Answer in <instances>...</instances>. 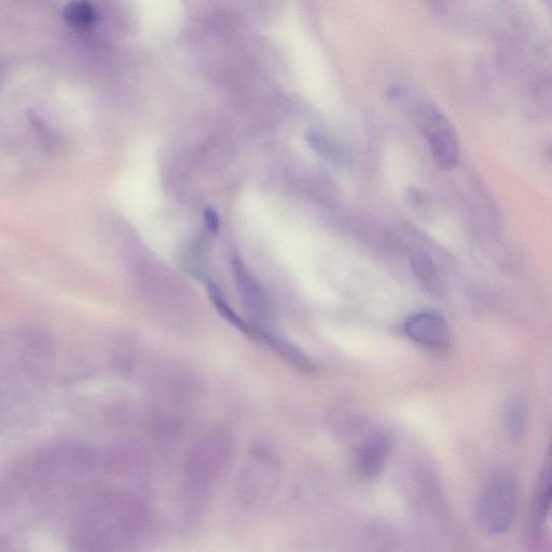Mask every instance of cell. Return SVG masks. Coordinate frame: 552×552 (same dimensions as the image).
<instances>
[{"mask_svg":"<svg viewBox=\"0 0 552 552\" xmlns=\"http://www.w3.org/2000/svg\"><path fill=\"white\" fill-rule=\"evenodd\" d=\"M258 338L264 340L271 348L280 354L284 360L303 371H313L316 369L311 358L297 347L296 344L282 337L272 328L260 331Z\"/></svg>","mask_w":552,"mask_h":552,"instance_id":"cell-9","label":"cell"},{"mask_svg":"<svg viewBox=\"0 0 552 552\" xmlns=\"http://www.w3.org/2000/svg\"><path fill=\"white\" fill-rule=\"evenodd\" d=\"M204 224L207 231L213 236H218L220 231V217L214 207L209 206L204 210Z\"/></svg>","mask_w":552,"mask_h":552,"instance_id":"cell-13","label":"cell"},{"mask_svg":"<svg viewBox=\"0 0 552 552\" xmlns=\"http://www.w3.org/2000/svg\"><path fill=\"white\" fill-rule=\"evenodd\" d=\"M407 337L434 352L450 348L452 335L446 317L437 311H423L409 317L404 326Z\"/></svg>","mask_w":552,"mask_h":552,"instance_id":"cell-3","label":"cell"},{"mask_svg":"<svg viewBox=\"0 0 552 552\" xmlns=\"http://www.w3.org/2000/svg\"><path fill=\"white\" fill-rule=\"evenodd\" d=\"M411 268L417 280L430 294L441 297L446 294V282L441 276L429 252L417 247L411 253Z\"/></svg>","mask_w":552,"mask_h":552,"instance_id":"cell-7","label":"cell"},{"mask_svg":"<svg viewBox=\"0 0 552 552\" xmlns=\"http://www.w3.org/2000/svg\"><path fill=\"white\" fill-rule=\"evenodd\" d=\"M307 141L315 153L323 159L331 162L341 161V150L323 133L319 131H311L307 134Z\"/></svg>","mask_w":552,"mask_h":552,"instance_id":"cell-12","label":"cell"},{"mask_svg":"<svg viewBox=\"0 0 552 552\" xmlns=\"http://www.w3.org/2000/svg\"><path fill=\"white\" fill-rule=\"evenodd\" d=\"M234 274L242 293L246 308L254 316L255 323L252 324L254 336L260 329L268 328L267 321L270 315L269 302L265 295L264 288L258 283L254 276L247 270L239 257L232 259Z\"/></svg>","mask_w":552,"mask_h":552,"instance_id":"cell-4","label":"cell"},{"mask_svg":"<svg viewBox=\"0 0 552 552\" xmlns=\"http://www.w3.org/2000/svg\"><path fill=\"white\" fill-rule=\"evenodd\" d=\"M391 448L392 441L388 435L377 434L368 437L355 452L354 465L357 474L367 480L381 475L389 460Z\"/></svg>","mask_w":552,"mask_h":552,"instance_id":"cell-5","label":"cell"},{"mask_svg":"<svg viewBox=\"0 0 552 552\" xmlns=\"http://www.w3.org/2000/svg\"><path fill=\"white\" fill-rule=\"evenodd\" d=\"M419 126L429 138L432 155L438 168L452 171L460 164V143L450 120L432 103L419 101L414 107Z\"/></svg>","mask_w":552,"mask_h":552,"instance_id":"cell-2","label":"cell"},{"mask_svg":"<svg viewBox=\"0 0 552 552\" xmlns=\"http://www.w3.org/2000/svg\"><path fill=\"white\" fill-rule=\"evenodd\" d=\"M66 21L76 27H88L95 22L96 12L87 0H74L64 11Z\"/></svg>","mask_w":552,"mask_h":552,"instance_id":"cell-11","label":"cell"},{"mask_svg":"<svg viewBox=\"0 0 552 552\" xmlns=\"http://www.w3.org/2000/svg\"><path fill=\"white\" fill-rule=\"evenodd\" d=\"M552 512V437L550 445L540 477H538L537 485L534 492L532 516H531V531L535 537L540 536V533L545 526L546 520Z\"/></svg>","mask_w":552,"mask_h":552,"instance_id":"cell-6","label":"cell"},{"mask_svg":"<svg viewBox=\"0 0 552 552\" xmlns=\"http://www.w3.org/2000/svg\"><path fill=\"white\" fill-rule=\"evenodd\" d=\"M547 155H548L549 159H552V144L547 149Z\"/></svg>","mask_w":552,"mask_h":552,"instance_id":"cell-14","label":"cell"},{"mask_svg":"<svg viewBox=\"0 0 552 552\" xmlns=\"http://www.w3.org/2000/svg\"><path fill=\"white\" fill-rule=\"evenodd\" d=\"M517 478L508 472L494 475L481 490L475 519L482 533L498 536L512 528L518 510Z\"/></svg>","mask_w":552,"mask_h":552,"instance_id":"cell-1","label":"cell"},{"mask_svg":"<svg viewBox=\"0 0 552 552\" xmlns=\"http://www.w3.org/2000/svg\"><path fill=\"white\" fill-rule=\"evenodd\" d=\"M502 422L504 434L510 443L520 444L527 431L526 399L519 394L508 397L503 408Z\"/></svg>","mask_w":552,"mask_h":552,"instance_id":"cell-8","label":"cell"},{"mask_svg":"<svg viewBox=\"0 0 552 552\" xmlns=\"http://www.w3.org/2000/svg\"><path fill=\"white\" fill-rule=\"evenodd\" d=\"M206 285L207 291H209L210 297L219 314L222 315L232 326L239 329L241 333L254 337L252 325L246 323L242 317L231 308L222 292V289H220L218 285L212 281L207 282Z\"/></svg>","mask_w":552,"mask_h":552,"instance_id":"cell-10","label":"cell"}]
</instances>
